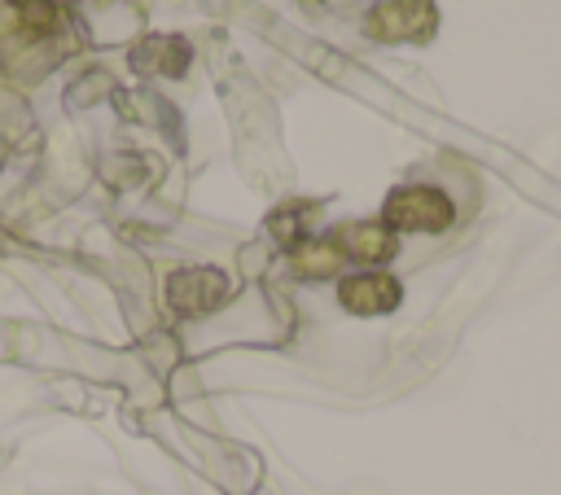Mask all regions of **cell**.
<instances>
[{"label": "cell", "instance_id": "1", "mask_svg": "<svg viewBox=\"0 0 561 495\" xmlns=\"http://www.w3.org/2000/svg\"><path fill=\"white\" fill-rule=\"evenodd\" d=\"M381 223L390 232H443L451 223V202L443 188L430 184H403L386 197Z\"/></svg>", "mask_w": 561, "mask_h": 495}, {"label": "cell", "instance_id": "2", "mask_svg": "<svg viewBox=\"0 0 561 495\" xmlns=\"http://www.w3.org/2000/svg\"><path fill=\"white\" fill-rule=\"evenodd\" d=\"M438 31V9L434 0H386L368 13V35L381 44H425Z\"/></svg>", "mask_w": 561, "mask_h": 495}, {"label": "cell", "instance_id": "3", "mask_svg": "<svg viewBox=\"0 0 561 495\" xmlns=\"http://www.w3.org/2000/svg\"><path fill=\"white\" fill-rule=\"evenodd\" d=\"M167 298L180 315H202L210 307H219L228 298V280L210 267H193V272H175L167 280Z\"/></svg>", "mask_w": 561, "mask_h": 495}, {"label": "cell", "instance_id": "4", "mask_svg": "<svg viewBox=\"0 0 561 495\" xmlns=\"http://www.w3.org/2000/svg\"><path fill=\"white\" fill-rule=\"evenodd\" d=\"M337 298L355 315H381V311L399 307V280L386 272H355L337 285Z\"/></svg>", "mask_w": 561, "mask_h": 495}, {"label": "cell", "instance_id": "5", "mask_svg": "<svg viewBox=\"0 0 561 495\" xmlns=\"http://www.w3.org/2000/svg\"><path fill=\"white\" fill-rule=\"evenodd\" d=\"M337 254L359 258V263H386L394 254V232L386 223H342L333 232Z\"/></svg>", "mask_w": 561, "mask_h": 495}, {"label": "cell", "instance_id": "6", "mask_svg": "<svg viewBox=\"0 0 561 495\" xmlns=\"http://www.w3.org/2000/svg\"><path fill=\"white\" fill-rule=\"evenodd\" d=\"M294 263H298V272H307V276H329V272L342 263V254H337L333 241H311V245H298V250H294Z\"/></svg>", "mask_w": 561, "mask_h": 495}, {"label": "cell", "instance_id": "7", "mask_svg": "<svg viewBox=\"0 0 561 495\" xmlns=\"http://www.w3.org/2000/svg\"><path fill=\"white\" fill-rule=\"evenodd\" d=\"M18 18H22V26H31V31H53V26H57V9H53L48 0H22V4H18Z\"/></svg>", "mask_w": 561, "mask_h": 495}]
</instances>
